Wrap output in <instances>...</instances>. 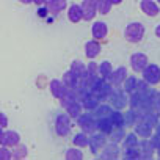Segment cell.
I'll use <instances>...</instances> for the list:
<instances>
[{
    "mask_svg": "<svg viewBox=\"0 0 160 160\" xmlns=\"http://www.w3.org/2000/svg\"><path fill=\"white\" fill-rule=\"evenodd\" d=\"M138 85H140V80L137 78V77H126V80H124V83H122V87H124V90H126V93H133V91H137L138 90Z\"/></svg>",
    "mask_w": 160,
    "mask_h": 160,
    "instance_id": "obj_24",
    "label": "cell"
},
{
    "mask_svg": "<svg viewBox=\"0 0 160 160\" xmlns=\"http://www.w3.org/2000/svg\"><path fill=\"white\" fill-rule=\"evenodd\" d=\"M66 0H47L46 2V8L50 14H60L63 10H66Z\"/></svg>",
    "mask_w": 160,
    "mask_h": 160,
    "instance_id": "obj_15",
    "label": "cell"
},
{
    "mask_svg": "<svg viewBox=\"0 0 160 160\" xmlns=\"http://www.w3.org/2000/svg\"><path fill=\"white\" fill-rule=\"evenodd\" d=\"M110 137H112V141H113V143L122 141V138H124V126H122V127H115V129L110 132Z\"/></svg>",
    "mask_w": 160,
    "mask_h": 160,
    "instance_id": "obj_35",
    "label": "cell"
},
{
    "mask_svg": "<svg viewBox=\"0 0 160 160\" xmlns=\"http://www.w3.org/2000/svg\"><path fill=\"white\" fill-rule=\"evenodd\" d=\"M126 77H127V69L124 68V66H119V68H116L115 71H112V74L108 75V78H107V82L112 85V87H121L122 83H124V80H126Z\"/></svg>",
    "mask_w": 160,
    "mask_h": 160,
    "instance_id": "obj_8",
    "label": "cell"
},
{
    "mask_svg": "<svg viewBox=\"0 0 160 160\" xmlns=\"http://www.w3.org/2000/svg\"><path fill=\"white\" fill-rule=\"evenodd\" d=\"M88 141H90V138L87 137L85 132H78V133H75L74 138H72V143H74L77 148H85V146H88Z\"/></svg>",
    "mask_w": 160,
    "mask_h": 160,
    "instance_id": "obj_27",
    "label": "cell"
},
{
    "mask_svg": "<svg viewBox=\"0 0 160 160\" xmlns=\"http://www.w3.org/2000/svg\"><path fill=\"white\" fill-rule=\"evenodd\" d=\"M91 33H93V38H94V39L102 41V39H105L107 35H108V27H107L105 22L96 21V22L93 24V27H91Z\"/></svg>",
    "mask_w": 160,
    "mask_h": 160,
    "instance_id": "obj_13",
    "label": "cell"
},
{
    "mask_svg": "<svg viewBox=\"0 0 160 160\" xmlns=\"http://www.w3.org/2000/svg\"><path fill=\"white\" fill-rule=\"evenodd\" d=\"M148 64H149V60H148V57H146L144 53H141V52H135V53L130 57V66H132V69H133L135 72H141Z\"/></svg>",
    "mask_w": 160,
    "mask_h": 160,
    "instance_id": "obj_11",
    "label": "cell"
},
{
    "mask_svg": "<svg viewBox=\"0 0 160 160\" xmlns=\"http://www.w3.org/2000/svg\"><path fill=\"white\" fill-rule=\"evenodd\" d=\"M119 155V148L116 143H110V144H105V148L102 149L101 152V158H107V160H113V158H118Z\"/></svg>",
    "mask_w": 160,
    "mask_h": 160,
    "instance_id": "obj_19",
    "label": "cell"
},
{
    "mask_svg": "<svg viewBox=\"0 0 160 160\" xmlns=\"http://www.w3.org/2000/svg\"><path fill=\"white\" fill-rule=\"evenodd\" d=\"M99 53H101V42L98 39H91L85 44V55L90 60H94Z\"/></svg>",
    "mask_w": 160,
    "mask_h": 160,
    "instance_id": "obj_16",
    "label": "cell"
},
{
    "mask_svg": "<svg viewBox=\"0 0 160 160\" xmlns=\"http://www.w3.org/2000/svg\"><path fill=\"white\" fill-rule=\"evenodd\" d=\"M110 119H112V122H113L115 127H122V126H126V122H124V115L121 113V110L112 112V113H110Z\"/></svg>",
    "mask_w": 160,
    "mask_h": 160,
    "instance_id": "obj_28",
    "label": "cell"
},
{
    "mask_svg": "<svg viewBox=\"0 0 160 160\" xmlns=\"http://www.w3.org/2000/svg\"><path fill=\"white\" fill-rule=\"evenodd\" d=\"M14 155H16V157H25V155H27V149H25V148H21Z\"/></svg>",
    "mask_w": 160,
    "mask_h": 160,
    "instance_id": "obj_37",
    "label": "cell"
},
{
    "mask_svg": "<svg viewBox=\"0 0 160 160\" xmlns=\"http://www.w3.org/2000/svg\"><path fill=\"white\" fill-rule=\"evenodd\" d=\"M13 154L8 149H0V158H11Z\"/></svg>",
    "mask_w": 160,
    "mask_h": 160,
    "instance_id": "obj_36",
    "label": "cell"
},
{
    "mask_svg": "<svg viewBox=\"0 0 160 160\" xmlns=\"http://www.w3.org/2000/svg\"><path fill=\"white\" fill-rule=\"evenodd\" d=\"M152 129H154V127H151L149 124H146V122H143V121H138V122L135 124V133H137L138 137H141V138H151Z\"/></svg>",
    "mask_w": 160,
    "mask_h": 160,
    "instance_id": "obj_22",
    "label": "cell"
},
{
    "mask_svg": "<svg viewBox=\"0 0 160 160\" xmlns=\"http://www.w3.org/2000/svg\"><path fill=\"white\" fill-rule=\"evenodd\" d=\"M21 2H22V3H32L33 0H21Z\"/></svg>",
    "mask_w": 160,
    "mask_h": 160,
    "instance_id": "obj_43",
    "label": "cell"
},
{
    "mask_svg": "<svg viewBox=\"0 0 160 160\" xmlns=\"http://www.w3.org/2000/svg\"><path fill=\"white\" fill-rule=\"evenodd\" d=\"M124 158H127V160H137V158H140V149H138V146H135V148H126L124 149Z\"/></svg>",
    "mask_w": 160,
    "mask_h": 160,
    "instance_id": "obj_34",
    "label": "cell"
},
{
    "mask_svg": "<svg viewBox=\"0 0 160 160\" xmlns=\"http://www.w3.org/2000/svg\"><path fill=\"white\" fill-rule=\"evenodd\" d=\"M138 149H140V158H151L155 151L151 140H148V138H143V141L138 143Z\"/></svg>",
    "mask_w": 160,
    "mask_h": 160,
    "instance_id": "obj_14",
    "label": "cell"
},
{
    "mask_svg": "<svg viewBox=\"0 0 160 160\" xmlns=\"http://www.w3.org/2000/svg\"><path fill=\"white\" fill-rule=\"evenodd\" d=\"M49 88H50L52 96H53V98H57V99L64 98V96L69 93V90H71V88H68V87L61 82V80H58V78H53V80H52L50 85H49Z\"/></svg>",
    "mask_w": 160,
    "mask_h": 160,
    "instance_id": "obj_10",
    "label": "cell"
},
{
    "mask_svg": "<svg viewBox=\"0 0 160 160\" xmlns=\"http://www.w3.org/2000/svg\"><path fill=\"white\" fill-rule=\"evenodd\" d=\"M64 158L66 160H82L83 158V152L80 149H77V146H75V148H71V149L66 151Z\"/></svg>",
    "mask_w": 160,
    "mask_h": 160,
    "instance_id": "obj_29",
    "label": "cell"
},
{
    "mask_svg": "<svg viewBox=\"0 0 160 160\" xmlns=\"http://www.w3.org/2000/svg\"><path fill=\"white\" fill-rule=\"evenodd\" d=\"M157 3H158V5H160V0H157Z\"/></svg>",
    "mask_w": 160,
    "mask_h": 160,
    "instance_id": "obj_45",
    "label": "cell"
},
{
    "mask_svg": "<svg viewBox=\"0 0 160 160\" xmlns=\"http://www.w3.org/2000/svg\"><path fill=\"white\" fill-rule=\"evenodd\" d=\"M55 132L60 137H66L71 132V116L68 113H60L55 118Z\"/></svg>",
    "mask_w": 160,
    "mask_h": 160,
    "instance_id": "obj_4",
    "label": "cell"
},
{
    "mask_svg": "<svg viewBox=\"0 0 160 160\" xmlns=\"http://www.w3.org/2000/svg\"><path fill=\"white\" fill-rule=\"evenodd\" d=\"M143 80L149 85H157L160 82V68L157 64H148L143 71H141Z\"/></svg>",
    "mask_w": 160,
    "mask_h": 160,
    "instance_id": "obj_6",
    "label": "cell"
},
{
    "mask_svg": "<svg viewBox=\"0 0 160 160\" xmlns=\"http://www.w3.org/2000/svg\"><path fill=\"white\" fill-rule=\"evenodd\" d=\"M112 91H113V87L107 82L105 78H102V77H98L96 78V82H94V85L91 88V93L99 99V102L108 99L110 94H112Z\"/></svg>",
    "mask_w": 160,
    "mask_h": 160,
    "instance_id": "obj_2",
    "label": "cell"
},
{
    "mask_svg": "<svg viewBox=\"0 0 160 160\" xmlns=\"http://www.w3.org/2000/svg\"><path fill=\"white\" fill-rule=\"evenodd\" d=\"M96 129H98L99 132L108 135V133L115 129V126H113L110 116H105V118H98V119H96Z\"/></svg>",
    "mask_w": 160,
    "mask_h": 160,
    "instance_id": "obj_18",
    "label": "cell"
},
{
    "mask_svg": "<svg viewBox=\"0 0 160 160\" xmlns=\"http://www.w3.org/2000/svg\"><path fill=\"white\" fill-rule=\"evenodd\" d=\"M7 124H8V119H7V116L0 113V127H3V126H7Z\"/></svg>",
    "mask_w": 160,
    "mask_h": 160,
    "instance_id": "obj_38",
    "label": "cell"
},
{
    "mask_svg": "<svg viewBox=\"0 0 160 160\" xmlns=\"http://www.w3.org/2000/svg\"><path fill=\"white\" fill-rule=\"evenodd\" d=\"M105 144H107V138H105V133H102V132H94V133H91V138H90V141H88V146H90V149H91V152L93 154H99L104 148H105Z\"/></svg>",
    "mask_w": 160,
    "mask_h": 160,
    "instance_id": "obj_7",
    "label": "cell"
},
{
    "mask_svg": "<svg viewBox=\"0 0 160 160\" xmlns=\"http://www.w3.org/2000/svg\"><path fill=\"white\" fill-rule=\"evenodd\" d=\"M0 141L7 146H16L19 143V135L16 132H5L3 135H0Z\"/></svg>",
    "mask_w": 160,
    "mask_h": 160,
    "instance_id": "obj_23",
    "label": "cell"
},
{
    "mask_svg": "<svg viewBox=\"0 0 160 160\" xmlns=\"http://www.w3.org/2000/svg\"><path fill=\"white\" fill-rule=\"evenodd\" d=\"M155 152H157V155H158V157H160V146H158V148H157V149H155Z\"/></svg>",
    "mask_w": 160,
    "mask_h": 160,
    "instance_id": "obj_44",
    "label": "cell"
},
{
    "mask_svg": "<svg viewBox=\"0 0 160 160\" xmlns=\"http://www.w3.org/2000/svg\"><path fill=\"white\" fill-rule=\"evenodd\" d=\"M71 71H74L78 77H82V75L85 74V71H87V66L80 61V60H74V61L71 63Z\"/></svg>",
    "mask_w": 160,
    "mask_h": 160,
    "instance_id": "obj_33",
    "label": "cell"
},
{
    "mask_svg": "<svg viewBox=\"0 0 160 160\" xmlns=\"http://www.w3.org/2000/svg\"><path fill=\"white\" fill-rule=\"evenodd\" d=\"M112 71H113V68H112V63L110 61H102L101 64H99V77H102V78H108V75L112 74Z\"/></svg>",
    "mask_w": 160,
    "mask_h": 160,
    "instance_id": "obj_31",
    "label": "cell"
},
{
    "mask_svg": "<svg viewBox=\"0 0 160 160\" xmlns=\"http://www.w3.org/2000/svg\"><path fill=\"white\" fill-rule=\"evenodd\" d=\"M140 8L149 18H155L160 13V7H158L157 2H154V0H141V2H140Z\"/></svg>",
    "mask_w": 160,
    "mask_h": 160,
    "instance_id": "obj_12",
    "label": "cell"
},
{
    "mask_svg": "<svg viewBox=\"0 0 160 160\" xmlns=\"http://www.w3.org/2000/svg\"><path fill=\"white\" fill-rule=\"evenodd\" d=\"M96 7L99 14H108L113 5L110 3V0H96Z\"/></svg>",
    "mask_w": 160,
    "mask_h": 160,
    "instance_id": "obj_30",
    "label": "cell"
},
{
    "mask_svg": "<svg viewBox=\"0 0 160 160\" xmlns=\"http://www.w3.org/2000/svg\"><path fill=\"white\" fill-rule=\"evenodd\" d=\"M80 8H82V16L83 21H93L98 14V7H96V0H83L80 3Z\"/></svg>",
    "mask_w": 160,
    "mask_h": 160,
    "instance_id": "obj_9",
    "label": "cell"
},
{
    "mask_svg": "<svg viewBox=\"0 0 160 160\" xmlns=\"http://www.w3.org/2000/svg\"><path fill=\"white\" fill-rule=\"evenodd\" d=\"M138 135L137 133H129V135H126L124 138H122V144H124V149L126 148H135V146H138Z\"/></svg>",
    "mask_w": 160,
    "mask_h": 160,
    "instance_id": "obj_32",
    "label": "cell"
},
{
    "mask_svg": "<svg viewBox=\"0 0 160 160\" xmlns=\"http://www.w3.org/2000/svg\"><path fill=\"white\" fill-rule=\"evenodd\" d=\"M91 112H93V116L98 119V118L110 116V113H112L113 110H112V107H110V105H101V104H98V107H96V108H93Z\"/></svg>",
    "mask_w": 160,
    "mask_h": 160,
    "instance_id": "obj_25",
    "label": "cell"
},
{
    "mask_svg": "<svg viewBox=\"0 0 160 160\" xmlns=\"http://www.w3.org/2000/svg\"><path fill=\"white\" fill-rule=\"evenodd\" d=\"M110 3L112 5H119V3H122V0H110Z\"/></svg>",
    "mask_w": 160,
    "mask_h": 160,
    "instance_id": "obj_41",
    "label": "cell"
},
{
    "mask_svg": "<svg viewBox=\"0 0 160 160\" xmlns=\"http://www.w3.org/2000/svg\"><path fill=\"white\" fill-rule=\"evenodd\" d=\"M33 2H35L36 5H39V7H42V5H44V3L47 2V0H33Z\"/></svg>",
    "mask_w": 160,
    "mask_h": 160,
    "instance_id": "obj_39",
    "label": "cell"
},
{
    "mask_svg": "<svg viewBox=\"0 0 160 160\" xmlns=\"http://www.w3.org/2000/svg\"><path fill=\"white\" fill-rule=\"evenodd\" d=\"M108 99H110V104L113 105L115 110H122L129 104V98H127V93H126L124 88L122 90H113Z\"/></svg>",
    "mask_w": 160,
    "mask_h": 160,
    "instance_id": "obj_5",
    "label": "cell"
},
{
    "mask_svg": "<svg viewBox=\"0 0 160 160\" xmlns=\"http://www.w3.org/2000/svg\"><path fill=\"white\" fill-rule=\"evenodd\" d=\"M63 83L68 87V88H71V90H74V88H78V83H80V77L74 72V71H68V72H64L63 74Z\"/></svg>",
    "mask_w": 160,
    "mask_h": 160,
    "instance_id": "obj_17",
    "label": "cell"
},
{
    "mask_svg": "<svg viewBox=\"0 0 160 160\" xmlns=\"http://www.w3.org/2000/svg\"><path fill=\"white\" fill-rule=\"evenodd\" d=\"M68 19L72 22V24H78L80 21H83V16H82V8L80 5H71L69 10H68Z\"/></svg>",
    "mask_w": 160,
    "mask_h": 160,
    "instance_id": "obj_20",
    "label": "cell"
},
{
    "mask_svg": "<svg viewBox=\"0 0 160 160\" xmlns=\"http://www.w3.org/2000/svg\"><path fill=\"white\" fill-rule=\"evenodd\" d=\"M155 36H157V38H160V24L155 27Z\"/></svg>",
    "mask_w": 160,
    "mask_h": 160,
    "instance_id": "obj_40",
    "label": "cell"
},
{
    "mask_svg": "<svg viewBox=\"0 0 160 160\" xmlns=\"http://www.w3.org/2000/svg\"><path fill=\"white\" fill-rule=\"evenodd\" d=\"M77 124L85 133H94L98 130L96 129V118L93 116V113H80Z\"/></svg>",
    "mask_w": 160,
    "mask_h": 160,
    "instance_id": "obj_3",
    "label": "cell"
},
{
    "mask_svg": "<svg viewBox=\"0 0 160 160\" xmlns=\"http://www.w3.org/2000/svg\"><path fill=\"white\" fill-rule=\"evenodd\" d=\"M124 38L129 42H132V44L140 42L144 38V25L141 22H130V24H127L126 30H124Z\"/></svg>",
    "mask_w": 160,
    "mask_h": 160,
    "instance_id": "obj_1",
    "label": "cell"
},
{
    "mask_svg": "<svg viewBox=\"0 0 160 160\" xmlns=\"http://www.w3.org/2000/svg\"><path fill=\"white\" fill-rule=\"evenodd\" d=\"M140 113H138V110H135V108H130L126 115H124V122H126V126H133V124H137L138 122V119H140Z\"/></svg>",
    "mask_w": 160,
    "mask_h": 160,
    "instance_id": "obj_26",
    "label": "cell"
},
{
    "mask_svg": "<svg viewBox=\"0 0 160 160\" xmlns=\"http://www.w3.org/2000/svg\"><path fill=\"white\" fill-rule=\"evenodd\" d=\"M155 133H157V135H158V137H160V122H158V124H157V132H155Z\"/></svg>",
    "mask_w": 160,
    "mask_h": 160,
    "instance_id": "obj_42",
    "label": "cell"
},
{
    "mask_svg": "<svg viewBox=\"0 0 160 160\" xmlns=\"http://www.w3.org/2000/svg\"><path fill=\"white\" fill-rule=\"evenodd\" d=\"M82 102H80L78 99H75V101H71L66 107H64V110H66V113L71 116V118H78V115L82 113Z\"/></svg>",
    "mask_w": 160,
    "mask_h": 160,
    "instance_id": "obj_21",
    "label": "cell"
}]
</instances>
